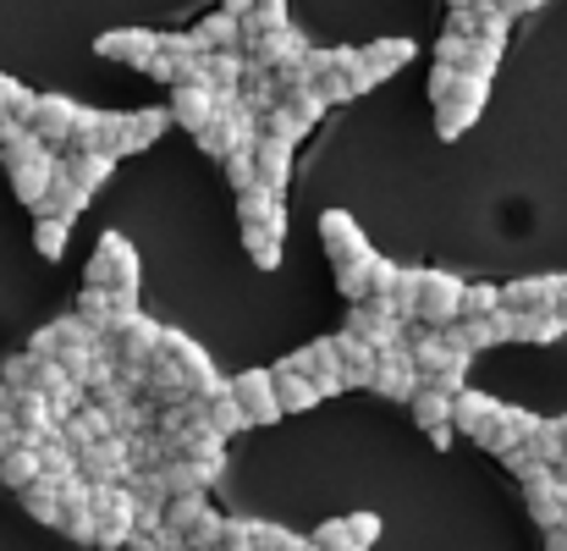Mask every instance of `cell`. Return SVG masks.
Returning <instances> with one entry per match:
<instances>
[{
  "label": "cell",
  "mask_w": 567,
  "mask_h": 551,
  "mask_svg": "<svg viewBox=\"0 0 567 551\" xmlns=\"http://www.w3.org/2000/svg\"><path fill=\"white\" fill-rule=\"evenodd\" d=\"M309 78L315 89L326 94V105H342V100H359L375 89L370 67H364V50L353 44H331V50H309Z\"/></svg>",
  "instance_id": "1"
},
{
  "label": "cell",
  "mask_w": 567,
  "mask_h": 551,
  "mask_svg": "<svg viewBox=\"0 0 567 551\" xmlns=\"http://www.w3.org/2000/svg\"><path fill=\"white\" fill-rule=\"evenodd\" d=\"M468 365H474V354H468V348H457L446 331L419 326V337H413V369H419V386L457 397V391H463V375H468Z\"/></svg>",
  "instance_id": "2"
},
{
  "label": "cell",
  "mask_w": 567,
  "mask_h": 551,
  "mask_svg": "<svg viewBox=\"0 0 567 551\" xmlns=\"http://www.w3.org/2000/svg\"><path fill=\"white\" fill-rule=\"evenodd\" d=\"M89 287H105L122 304L138 298V254H133V243L122 232H105L94 243V254H89Z\"/></svg>",
  "instance_id": "3"
},
{
  "label": "cell",
  "mask_w": 567,
  "mask_h": 551,
  "mask_svg": "<svg viewBox=\"0 0 567 551\" xmlns=\"http://www.w3.org/2000/svg\"><path fill=\"white\" fill-rule=\"evenodd\" d=\"M463 276H452V271H419V293H413V320L419 326H430V331H446V326H457L463 320Z\"/></svg>",
  "instance_id": "4"
},
{
  "label": "cell",
  "mask_w": 567,
  "mask_h": 551,
  "mask_svg": "<svg viewBox=\"0 0 567 551\" xmlns=\"http://www.w3.org/2000/svg\"><path fill=\"white\" fill-rule=\"evenodd\" d=\"M138 535V497L133 486H100L94 491V547L122 551Z\"/></svg>",
  "instance_id": "5"
},
{
  "label": "cell",
  "mask_w": 567,
  "mask_h": 551,
  "mask_svg": "<svg viewBox=\"0 0 567 551\" xmlns=\"http://www.w3.org/2000/svg\"><path fill=\"white\" fill-rule=\"evenodd\" d=\"M254 139H259V116H254L243 100H220L215 122L198 133V150L215 155V161H226V155H237V150H254Z\"/></svg>",
  "instance_id": "6"
},
{
  "label": "cell",
  "mask_w": 567,
  "mask_h": 551,
  "mask_svg": "<svg viewBox=\"0 0 567 551\" xmlns=\"http://www.w3.org/2000/svg\"><path fill=\"white\" fill-rule=\"evenodd\" d=\"M485 100H491V83L485 78H468L463 72V89L446 100V105H435V133L452 144V139H463L474 122H480V111H485Z\"/></svg>",
  "instance_id": "7"
},
{
  "label": "cell",
  "mask_w": 567,
  "mask_h": 551,
  "mask_svg": "<svg viewBox=\"0 0 567 551\" xmlns=\"http://www.w3.org/2000/svg\"><path fill=\"white\" fill-rule=\"evenodd\" d=\"M161 354L172 359V365L183 369V386H188L193 397H215L226 380L215 375V365H209V354L193 343V337H183V331H166V343H161Z\"/></svg>",
  "instance_id": "8"
},
{
  "label": "cell",
  "mask_w": 567,
  "mask_h": 551,
  "mask_svg": "<svg viewBox=\"0 0 567 551\" xmlns=\"http://www.w3.org/2000/svg\"><path fill=\"white\" fill-rule=\"evenodd\" d=\"M563 298H567L563 276H518V282L502 287V309L507 315H551V309H563Z\"/></svg>",
  "instance_id": "9"
},
{
  "label": "cell",
  "mask_w": 567,
  "mask_h": 551,
  "mask_svg": "<svg viewBox=\"0 0 567 551\" xmlns=\"http://www.w3.org/2000/svg\"><path fill=\"white\" fill-rule=\"evenodd\" d=\"M94 55L150 72V61L161 55V33H150V28H111V33H100V39H94Z\"/></svg>",
  "instance_id": "10"
},
{
  "label": "cell",
  "mask_w": 567,
  "mask_h": 551,
  "mask_svg": "<svg viewBox=\"0 0 567 551\" xmlns=\"http://www.w3.org/2000/svg\"><path fill=\"white\" fill-rule=\"evenodd\" d=\"M231 397L243 402L248 425H276V419H281V397H276V375H270V369H243V375H231Z\"/></svg>",
  "instance_id": "11"
},
{
  "label": "cell",
  "mask_w": 567,
  "mask_h": 551,
  "mask_svg": "<svg viewBox=\"0 0 567 551\" xmlns=\"http://www.w3.org/2000/svg\"><path fill=\"white\" fill-rule=\"evenodd\" d=\"M78 116H83V105H78V100H66V94H39V105H33L28 127H33L50 150H66V144H72Z\"/></svg>",
  "instance_id": "12"
},
{
  "label": "cell",
  "mask_w": 567,
  "mask_h": 551,
  "mask_svg": "<svg viewBox=\"0 0 567 551\" xmlns=\"http://www.w3.org/2000/svg\"><path fill=\"white\" fill-rule=\"evenodd\" d=\"M342 331H353V337H359L364 348H375V354H385L391 343H402V337H408V326H402L396 315H385L375 298L353 304V309H348V326H342Z\"/></svg>",
  "instance_id": "13"
},
{
  "label": "cell",
  "mask_w": 567,
  "mask_h": 551,
  "mask_svg": "<svg viewBox=\"0 0 567 551\" xmlns=\"http://www.w3.org/2000/svg\"><path fill=\"white\" fill-rule=\"evenodd\" d=\"M116 139H122V111H83L66 155H116Z\"/></svg>",
  "instance_id": "14"
},
{
  "label": "cell",
  "mask_w": 567,
  "mask_h": 551,
  "mask_svg": "<svg viewBox=\"0 0 567 551\" xmlns=\"http://www.w3.org/2000/svg\"><path fill=\"white\" fill-rule=\"evenodd\" d=\"M237 221H243V232H270V237H287V204H281V193H270V187H248V193H237Z\"/></svg>",
  "instance_id": "15"
},
{
  "label": "cell",
  "mask_w": 567,
  "mask_h": 551,
  "mask_svg": "<svg viewBox=\"0 0 567 551\" xmlns=\"http://www.w3.org/2000/svg\"><path fill=\"white\" fill-rule=\"evenodd\" d=\"M524 497H529V513H535L540 530H557L567 519V486L557 469H535V475L524 480Z\"/></svg>",
  "instance_id": "16"
},
{
  "label": "cell",
  "mask_w": 567,
  "mask_h": 551,
  "mask_svg": "<svg viewBox=\"0 0 567 551\" xmlns=\"http://www.w3.org/2000/svg\"><path fill=\"white\" fill-rule=\"evenodd\" d=\"M320 243H326L331 265H348V259H359V254H375L370 237L359 232V221H353L348 210H326V215H320Z\"/></svg>",
  "instance_id": "17"
},
{
  "label": "cell",
  "mask_w": 567,
  "mask_h": 551,
  "mask_svg": "<svg viewBox=\"0 0 567 551\" xmlns=\"http://www.w3.org/2000/svg\"><path fill=\"white\" fill-rule=\"evenodd\" d=\"M172 127V111L166 105H144V111H122V139H116V161L122 155H138L150 150L161 133Z\"/></svg>",
  "instance_id": "18"
},
{
  "label": "cell",
  "mask_w": 567,
  "mask_h": 551,
  "mask_svg": "<svg viewBox=\"0 0 567 551\" xmlns=\"http://www.w3.org/2000/svg\"><path fill=\"white\" fill-rule=\"evenodd\" d=\"M502 408H507V402H496L491 391H468V386H463V391L452 397V430H463V436L480 441V436L502 419Z\"/></svg>",
  "instance_id": "19"
},
{
  "label": "cell",
  "mask_w": 567,
  "mask_h": 551,
  "mask_svg": "<svg viewBox=\"0 0 567 551\" xmlns=\"http://www.w3.org/2000/svg\"><path fill=\"white\" fill-rule=\"evenodd\" d=\"M166 111H172V122H183L193 139H198V133H204V127L215 122L220 100H215V94H209L204 83H177V89H172V105H166Z\"/></svg>",
  "instance_id": "20"
},
{
  "label": "cell",
  "mask_w": 567,
  "mask_h": 551,
  "mask_svg": "<svg viewBox=\"0 0 567 551\" xmlns=\"http://www.w3.org/2000/svg\"><path fill=\"white\" fill-rule=\"evenodd\" d=\"M254 172H259V183L270 187V193H281L287 177H292V144L259 133V139H254Z\"/></svg>",
  "instance_id": "21"
},
{
  "label": "cell",
  "mask_w": 567,
  "mask_h": 551,
  "mask_svg": "<svg viewBox=\"0 0 567 551\" xmlns=\"http://www.w3.org/2000/svg\"><path fill=\"white\" fill-rule=\"evenodd\" d=\"M0 480L22 497L28 486H39L44 480V452H39V441H17L6 458H0Z\"/></svg>",
  "instance_id": "22"
},
{
  "label": "cell",
  "mask_w": 567,
  "mask_h": 551,
  "mask_svg": "<svg viewBox=\"0 0 567 551\" xmlns=\"http://www.w3.org/2000/svg\"><path fill=\"white\" fill-rule=\"evenodd\" d=\"M281 111H287V116H292V127L309 139V133L326 122V111H331V105H326V94H320L315 83H298V89H281Z\"/></svg>",
  "instance_id": "23"
},
{
  "label": "cell",
  "mask_w": 567,
  "mask_h": 551,
  "mask_svg": "<svg viewBox=\"0 0 567 551\" xmlns=\"http://www.w3.org/2000/svg\"><path fill=\"white\" fill-rule=\"evenodd\" d=\"M413 55H419V44H413V39H396V33H391V39H375V44H364V67H370L375 83H385L391 72H402Z\"/></svg>",
  "instance_id": "24"
},
{
  "label": "cell",
  "mask_w": 567,
  "mask_h": 551,
  "mask_svg": "<svg viewBox=\"0 0 567 551\" xmlns=\"http://www.w3.org/2000/svg\"><path fill=\"white\" fill-rule=\"evenodd\" d=\"M276 397H281V414H303V408H315L320 402V386L309 380V375H298L292 365H276Z\"/></svg>",
  "instance_id": "25"
},
{
  "label": "cell",
  "mask_w": 567,
  "mask_h": 551,
  "mask_svg": "<svg viewBox=\"0 0 567 551\" xmlns=\"http://www.w3.org/2000/svg\"><path fill=\"white\" fill-rule=\"evenodd\" d=\"M193 39H198L204 55H209V50H243V22H237L231 11H209V17L193 28Z\"/></svg>",
  "instance_id": "26"
},
{
  "label": "cell",
  "mask_w": 567,
  "mask_h": 551,
  "mask_svg": "<svg viewBox=\"0 0 567 551\" xmlns=\"http://www.w3.org/2000/svg\"><path fill=\"white\" fill-rule=\"evenodd\" d=\"M204 425L209 430H220V436H237L243 425H248V414H243V402L231 397V380L215 391V397H204Z\"/></svg>",
  "instance_id": "27"
},
{
  "label": "cell",
  "mask_w": 567,
  "mask_h": 551,
  "mask_svg": "<svg viewBox=\"0 0 567 551\" xmlns=\"http://www.w3.org/2000/svg\"><path fill=\"white\" fill-rule=\"evenodd\" d=\"M413 425H419L424 436L446 430V425H452V397H446V391H430V386H419V391H413Z\"/></svg>",
  "instance_id": "28"
},
{
  "label": "cell",
  "mask_w": 567,
  "mask_h": 551,
  "mask_svg": "<svg viewBox=\"0 0 567 551\" xmlns=\"http://www.w3.org/2000/svg\"><path fill=\"white\" fill-rule=\"evenodd\" d=\"M567 331L563 309H551V315H513V343H535V348H546V343H557Z\"/></svg>",
  "instance_id": "29"
},
{
  "label": "cell",
  "mask_w": 567,
  "mask_h": 551,
  "mask_svg": "<svg viewBox=\"0 0 567 551\" xmlns=\"http://www.w3.org/2000/svg\"><path fill=\"white\" fill-rule=\"evenodd\" d=\"M111 172H116V155H66V177L83 187V193L105 187L111 183Z\"/></svg>",
  "instance_id": "30"
},
{
  "label": "cell",
  "mask_w": 567,
  "mask_h": 551,
  "mask_svg": "<svg viewBox=\"0 0 567 551\" xmlns=\"http://www.w3.org/2000/svg\"><path fill=\"white\" fill-rule=\"evenodd\" d=\"M66 237H72V221L39 210V221H33V248H39L44 259H61V254H66Z\"/></svg>",
  "instance_id": "31"
},
{
  "label": "cell",
  "mask_w": 567,
  "mask_h": 551,
  "mask_svg": "<svg viewBox=\"0 0 567 551\" xmlns=\"http://www.w3.org/2000/svg\"><path fill=\"white\" fill-rule=\"evenodd\" d=\"M89 198H94V193H83V187L61 172L55 187H50V198H44V210H50V215H61V221H78V215L89 210Z\"/></svg>",
  "instance_id": "32"
},
{
  "label": "cell",
  "mask_w": 567,
  "mask_h": 551,
  "mask_svg": "<svg viewBox=\"0 0 567 551\" xmlns=\"http://www.w3.org/2000/svg\"><path fill=\"white\" fill-rule=\"evenodd\" d=\"M78 315L100 331V337H111V326H116V298L105 293V287H83V298H78Z\"/></svg>",
  "instance_id": "33"
},
{
  "label": "cell",
  "mask_w": 567,
  "mask_h": 551,
  "mask_svg": "<svg viewBox=\"0 0 567 551\" xmlns=\"http://www.w3.org/2000/svg\"><path fill=\"white\" fill-rule=\"evenodd\" d=\"M33 105H39V94H33L28 83H17V78L0 72V116H6V122H28Z\"/></svg>",
  "instance_id": "34"
},
{
  "label": "cell",
  "mask_w": 567,
  "mask_h": 551,
  "mask_svg": "<svg viewBox=\"0 0 567 551\" xmlns=\"http://www.w3.org/2000/svg\"><path fill=\"white\" fill-rule=\"evenodd\" d=\"M491 315H502V287L468 282L463 287V320H491Z\"/></svg>",
  "instance_id": "35"
},
{
  "label": "cell",
  "mask_w": 567,
  "mask_h": 551,
  "mask_svg": "<svg viewBox=\"0 0 567 551\" xmlns=\"http://www.w3.org/2000/svg\"><path fill=\"white\" fill-rule=\"evenodd\" d=\"M22 508H28V519H39V524H61V491H55L50 480L28 486V491H22Z\"/></svg>",
  "instance_id": "36"
},
{
  "label": "cell",
  "mask_w": 567,
  "mask_h": 551,
  "mask_svg": "<svg viewBox=\"0 0 567 551\" xmlns=\"http://www.w3.org/2000/svg\"><path fill=\"white\" fill-rule=\"evenodd\" d=\"M243 248H248V259L259 271H276L281 265V237H270V232H243Z\"/></svg>",
  "instance_id": "37"
},
{
  "label": "cell",
  "mask_w": 567,
  "mask_h": 551,
  "mask_svg": "<svg viewBox=\"0 0 567 551\" xmlns=\"http://www.w3.org/2000/svg\"><path fill=\"white\" fill-rule=\"evenodd\" d=\"M220 166H226V183H231V193H248V187H259V172H254V150H237V155H226Z\"/></svg>",
  "instance_id": "38"
},
{
  "label": "cell",
  "mask_w": 567,
  "mask_h": 551,
  "mask_svg": "<svg viewBox=\"0 0 567 551\" xmlns=\"http://www.w3.org/2000/svg\"><path fill=\"white\" fill-rule=\"evenodd\" d=\"M468 44H474V39H463V33H441V39H435V61L463 72V61H468Z\"/></svg>",
  "instance_id": "39"
},
{
  "label": "cell",
  "mask_w": 567,
  "mask_h": 551,
  "mask_svg": "<svg viewBox=\"0 0 567 551\" xmlns=\"http://www.w3.org/2000/svg\"><path fill=\"white\" fill-rule=\"evenodd\" d=\"M457 89H463V72H457V67H441V61H435V72H430V100H435V105H446V100H452Z\"/></svg>",
  "instance_id": "40"
},
{
  "label": "cell",
  "mask_w": 567,
  "mask_h": 551,
  "mask_svg": "<svg viewBox=\"0 0 567 551\" xmlns=\"http://www.w3.org/2000/svg\"><path fill=\"white\" fill-rule=\"evenodd\" d=\"M315 551H359V547H353L348 524H342V519H331V524H320V530H315Z\"/></svg>",
  "instance_id": "41"
},
{
  "label": "cell",
  "mask_w": 567,
  "mask_h": 551,
  "mask_svg": "<svg viewBox=\"0 0 567 551\" xmlns=\"http://www.w3.org/2000/svg\"><path fill=\"white\" fill-rule=\"evenodd\" d=\"M342 524H348V535H353V547L359 551H370L380 541V519L375 513H353V519H342Z\"/></svg>",
  "instance_id": "42"
},
{
  "label": "cell",
  "mask_w": 567,
  "mask_h": 551,
  "mask_svg": "<svg viewBox=\"0 0 567 551\" xmlns=\"http://www.w3.org/2000/svg\"><path fill=\"white\" fill-rule=\"evenodd\" d=\"M17 441H22V436H17V425H11V419L0 414V458H6V452H11Z\"/></svg>",
  "instance_id": "43"
},
{
  "label": "cell",
  "mask_w": 567,
  "mask_h": 551,
  "mask_svg": "<svg viewBox=\"0 0 567 551\" xmlns=\"http://www.w3.org/2000/svg\"><path fill=\"white\" fill-rule=\"evenodd\" d=\"M254 6H259V0H226V6H220V11H231V17H237V22H243V17H254Z\"/></svg>",
  "instance_id": "44"
},
{
  "label": "cell",
  "mask_w": 567,
  "mask_h": 551,
  "mask_svg": "<svg viewBox=\"0 0 567 551\" xmlns=\"http://www.w3.org/2000/svg\"><path fill=\"white\" fill-rule=\"evenodd\" d=\"M563 430H567V414H563Z\"/></svg>",
  "instance_id": "45"
},
{
  "label": "cell",
  "mask_w": 567,
  "mask_h": 551,
  "mask_svg": "<svg viewBox=\"0 0 567 551\" xmlns=\"http://www.w3.org/2000/svg\"><path fill=\"white\" fill-rule=\"evenodd\" d=\"M535 6H546V0H535Z\"/></svg>",
  "instance_id": "46"
},
{
  "label": "cell",
  "mask_w": 567,
  "mask_h": 551,
  "mask_svg": "<svg viewBox=\"0 0 567 551\" xmlns=\"http://www.w3.org/2000/svg\"><path fill=\"white\" fill-rule=\"evenodd\" d=\"M0 122H6V116H0Z\"/></svg>",
  "instance_id": "47"
},
{
  "label": "cell",
  "mask_w": 567,
  "mask_h": 551,
  "mask_svg": "<svg viewBox=\"0 0 567 551\" xmlns=\"http://www.w3.org/2000/svg\"><path fill=\"white\" fill-rule=\"evenodd\" d=\"M0 397H6V391H0Z\"/></svg>",
  "instance_id": "48"
}]
</instances>
